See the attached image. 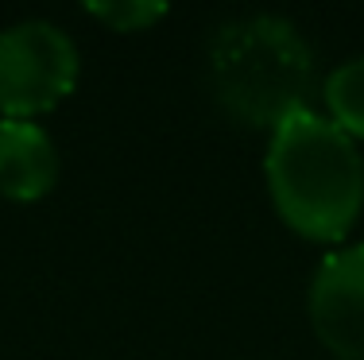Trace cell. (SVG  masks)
Instances as JSON below:
<instances>
[{
	"mask_svg": "<svg viewBox=\"0 0 364 360\" xmlns=\"http://www.w3.org/2000/svg\"><path fill=\"white\" fill-rule=\"evenodd\" d=\"M267 190L294 233L310 240H341L364 205V159L341 124L326 113L299 109L272 128Z\"/></svg>",
	"mask_w": 364,
	"mask_h": 360,
	"instance_id": "obj_1",
	"label": "cell"
},
{
	"mask_svg": "<svg viewBox=\"0 0 364 360\" xmlns=\"http://www.w3.org/2000/svg\"><path fill=\"white\" fill-rule=\"evenodd\" d=\"M213 93L237 120L275 128L299 109H310L314 50L283 16H240L210 43Z\"/></svg>",
	"mask_w": 364,
	"mask_h": 360,
	"instance_id": "obj_2",
	"label": "cell"
},
{
	"mask_svg": "<svg viewBox=\"0 0 364 360\" xmlns=\"http://www.w3.org/2000/svg\"><path fill=\"white\" fill-rule=\"evenodd\" d=\"M77 82V47L58 23L20 20L0 31V113L31 120Z\"/></svg>",
	"mask_w": 364,
	"mask_h": 360,
	"instance_id": "obj_3",
	"label": "cell"
},
{
	"mask_svg": "<svg viewBox=\"0 0 364 360\" xmlns=\"http://www.w3.org/2000/svg\"><path fill=\"white\" fill-rule=\"evenodd\" d=\"M310 325L341 360H364V244L329 252L310 283Z\"/></svg>",
	"mask_w": 364,
	"mask_h": 360,
	"instance_id": "obj_4",
	"label": "cell"
},
{
	"mask_svg": "<svg viewBox=\"0 0 364 360\" xmlns=\"http://www.w3.org/2000/svg\"><path fill=\"white\" fill-rule=\"evenodd\" d=\"M58 178V148L36 120H0V194L36 202Z\"/></svg>",
	"mask_w": 364,
	"mask_h": 360,
	"instance_id": "obj_5",
	"label": "cell"
},
{
	"mask_svg": "<svg viewBox=\"0 0 364 360\" xmlns=\"http://www.w3.org/2000/svg\"><path fill=\"white\" fill-rule=\"evenodd\" d=\"M322 97L329 109V120L341 124L353 140H364V55L341 62L322 85Z\"/></svg>",
	"mask_w": 364,
	"mask_h": 360,
	"instance_id": "obj_6",
	"label": "cell"
},
{
	"mask_svg": "<svg viewBox=\"0 0 364 360\" xmlns=\"http://www.w3.org/2000/svg\"><path fill=\"white\" fill-rule=\"evenodd\" d=\"M85 12L105 20L112 31H140L159 20L167 4L163 0H93V4H85Z\"/></svg>",
	"mask_w": 364,
	"mask_h": 360,
	"instance_id": "obj_7",
	"label": "cell"
}]
</instances>
